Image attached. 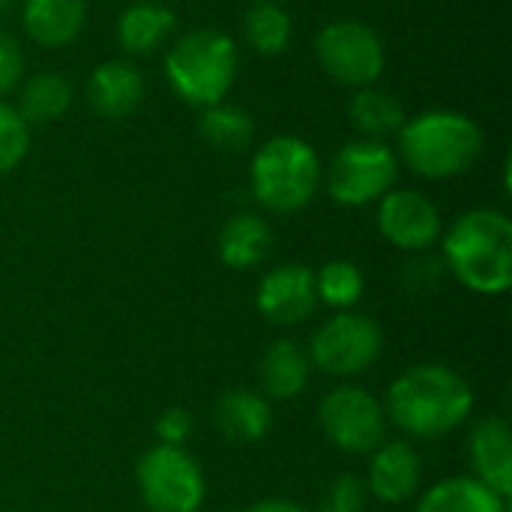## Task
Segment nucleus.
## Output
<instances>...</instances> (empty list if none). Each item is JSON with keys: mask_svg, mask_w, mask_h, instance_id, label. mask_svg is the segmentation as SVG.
Segmentation results:
<instances>
[{"mask_svg": "<svg viewBox=\"0 0 512 512\" xmlns=\"http://www.w3.org/2000/svg\"><path fill=\"white\" fill-rule=\"evenodd\" d=\"M255 201L279 216L303 210L321 189V159L315 147L297 135L264 141L249 165Z\"/></svg>", "mask_w": 512, "mask_h": 512, "instance_id": "obj_5", "label": "nucleus"}, {"mask_svg": "<svg viewBox=\"0 0 512 512\" xmlns=\"http://www.w3.org/2000/svg\"><path fill=\"white\" fill-rule=\"evenodd\" d=\"M9 3H12V0H0V12H3V9H6Z\"/></svg>", "mask_w": 512, "mask_h": 512, "instance_id": "obj_32", "label": "nucleus"}, {"mask_svg": "<svg viewBox=\"0 0 512 512\" xmlns=\"http://www.w3.org/2000/svg\"><path fill=\"white\" fill-rule=\"evenodd\" d=\"M387 420L411 438L456 432L474 411V390L444 363H420L393 378L384 396Z\"/></svg>", "mask_w": 512, "mask_h": 512, "instance_id": "obj_1", "label": "nucleus"}, {"mask_svg": "<svg viewBox=\"0 0 512 512\" xmlns=\"http://www.w3.org/2000/svg\"><path fill=\"white\" fill-rule=\"evenodd\" d=\"M30 153V126L15 105L0 99V177L15 171Z\"/></svg>", "mask_w": 512, "mask_h": 512, "instance_id": "obj_27", "label": "nucleus"}, {"mask_svg": "<svg viewBox=\"0 0 512 512\" xmlns=\"http://www.w3.org/2000/svg\"><path fill=\"white\" fill-rule=\"evenodd\" d=\"M135 483L150 512H198L207 498V480L195 456L171 444H153L141 453Z\"/></svg>", "mask_w": 512, "mask_h": 512, "instance_id": "obj_6", "label": "nucleus"}, {"mask_svg": "<svg viewBox=\"0 0 512 512\" xmlns=\"http://www.w3.org/2000/svg\"><path fill=\"white\" fill-rule=\"evenodd\" d=\"M258 312L276 327H297L318 309L315 270L306 264H279L273 267L255 294Z\"/></svg>", "mask_w": 512, "mask_h": 512, "instance_id": "obj_12", "label": "nucleus"}, {"mask_svg": "<svg viewBox=\"0 0 512 512\" xmlns=\"http://www.w3.org/2000/svg\"><path fill=\"white\" fill-rule=\"evenodd\" d=\"M384 351V333L375 318L360 312H336L309 339V363L330 378H357L369 372Z\"/></svg>", "mask_w": 512, "mask_h": 512, "instance_id": "obj_7", "label": "nucleus"}, {"mask_svg": "<svg viewBox=\"0 0 512 512\" xmlns=\"http://www.w3.org/2000/svg\"><path fill=\"white\" fill-rule=\"evenodd\" d=\"M399 177V156L387 141H351L327 165L324 183L336 204L366 207L381 201Z\"/></svg>", "mask_w": 512, "mask_h": 512, "instance_id": "obj_8", "label": "nucleus"}, {"mask_svg": "<svg viewBox=\"0 0 512 512\" xmlns=\"http://www.w3.org/2000/svg\"><path fill=\"white\" fill-rule=\"evenodd\" d=\"M21 24L36 45L66 48L87 24V0H24Z\"/></svg>", "mask_w": 512, "mask_h": 512, "instance_id": "obj_17", "label": "nucleus"}, {"mask_svg": "<svg viewBox=\"0 0 512 512\" xmlns=\"http://www.w3.org/2000/svg\"><path fill=\"white\" fill-rule=\"evenodd\" d=\"M315 291H318V303L336 309V312H348L360 303L363 291H366V279L363 270L354 261H327L321 270H315Z\"/></svg>", "mask_w": 512, "mask_h": 512, "instance_id": "obj_26", "label": "nucleus"}, {"mask_svg": "<svg viewBox=\"0 0 512 512\" xmlns=\"http://www.w3.org/2000/svg\"><path fill=\"white\" fill-rule=\"evenodd\" d=\"M75 90L72 81L60 72H33L18 84V114L27 120V126L54 123L72 108Z\"/></svg>", "mask_w": 512, "mask_h": 512, "instance_id": "obj_22", "label": "nucleus"}, {"mask_svg": "<svg viewBox=\"0 0 512 512\" xmlns=\"http://www.w3.org/2000/svg\"><path fill=\"white\" fill-rule=\"evenodd\" d=\"M444 264L474 294H504L512 285V222L507 213L477 207L444 234Z\"/></svg>", "mask_w": 512, "mask_h": 512, "instance_id": "obj_2", "label": "nucleus"}, {"mask_svg": "<svg viewBox=\"0 0 512 512\" xmlns=\"http://www.w3.org/2000/svg\"><path fill=\"white\" fill-rule=\"evenodd\" d=\"M144 99V75L132 60H105L87 78V102L102 120L129 117Z\"/></svg>", "mask_w": 512, "mask_h": 512, "instance_id": "obj_15", "label": "nucleus"}, {"mask_svg": "<svg viewBox=\"0 0 512 512\" xmlns=\"http://www.w3.org/2000/svg\"><path fill=\"white\" fill-rule=\"evenodd\" d=\"M348 117H351V126L360 132V138H366V141H387V138L399 135V129L408 120L405 105L396 99V93L381 90L375 84L360 87L351 96Z\"/></svg>", "mask_w": 512, "mask_h": 512, "instance_id": "obj_21", "label": "nucleus"}, {"mask_svg": "<svg viewBox=\"0 0 512 512\" xmlns=\"http://www.w3.org/2000/svg\"><path fill=\"white\" fill-rule=\"evenodd\" d=\"M378 231L402 252L432 249L444 234L438 204L417 189H390L378 201Z\"/></svg>", "mask_w": 512, "mask_h": 512, "instance_id": "obj_11", "label": "nucleus"}, {"mask_svg": "<svg viewBox=\"0 0 512 512\" xmlns=\"http://www.w3.org/2000/svg\"><path fill=\"white\" fill-rule=\"evenodd\" d=\"M270 249H273V231L267 219L258 213H234L216 237L219 261L231 270L258 267L270 255Z\"/></svg>", "mask_w": 512, "mask_h": 512, "instance_id": "obj_20", "label": "nucleus"}, {"mask_svg": "<svg viewBox=\"0 0 512 512\" xmlns=\"http://www.w3.org/2000/svg\"><path fill=\"white\" fill-rule=\"evenodd\" d=\"M294 24L279 0H255L243 15V39L252 51L264 57H276L291 45Z\"/></svg>", "mask_w": 512, "mask_h": 512, "instance_id": "obj_24", "label": "nucleus"}, {"mask_svg": "<svg viewBox=\"0 0 512 512\" xmlns=\"http://www.w3.org/2000/svg\"><path fill=\"white\" fill-rule=\"evenodd\" d=\"M192 429H195V417L186 408H168L156 420V438H159V444L183 447V441L192 435Z\"/></svg>", "mask_w": 512, "mask_h": 512, "instance_id": "obj_30", "label": "nucleus"}, {"mask_svg": "<svg viewBox=\"0 0 512 512\" xmlns=\"http://www.w3.org/2000/svg\"><path fill=\"white\" fill-rule=\"evenodd\" d=\"M366 489L381 504H405L417 495L423 480V462L414 444L408 441H384L369 453Z\"/></svg>", "mask_w": 512, "mask_h": 512, "instance_id": "obj_13", "label": "nucleus"}, {"mask_svg": "<svg viewBox=\"0 0 512 512\" xmlns=\"http://www.w3.org/2000/svg\"><path fill=\"white\" fill-rule=\"evenodd\" d=\"M243 512H309L303 504L297 501H288V498H264L258 504H252L249 510Z\"/></svg>", "mask_w": 512, "mask_h": 512, "instance_id": "obj_31", "label": "nucleus"}, {"mask_svg": "<svg viewBox=\"0 0 512 512\" xmlns=\"http://www.w3.org/2000/svg\"><path fill=\"white\" fill-rule=\"evenodd\" d=\"M414 512H507V498L477 477H447L420 495Z\"/></svg>", "mask_w": 512, "mask_h": 512, "instance_id": "obj_23", "label": "nucleus"}, {"mask_svg": "<svg viewBox=\"0 0 512 512\" xmlns=\"http://www.w3.org/2000/svg\"><path fill=\"white\" fill-rule=\"evenodd\" d=\"M468 459L483 486L498 492L501 498L512 495V432L504 417H483L471 426L468 435Z\"/></svg>", "mask_w": 512, "mask_h": 512, "instance_id": "obj_14", "label": "nucleus"}, {"mask_svg": "<svg viewBox=\"0 0 512 512\" xmlns=\"http://www.w3.org/2000/svg\"><path fill=\"white\" fill-rule=\"evenodd\" d=\"M213 429L231 444H255L273 426L270 399L255 390H228L213 405Z\"/></svg>", "mask_w": 512, "mask_h": 512, "instance_id": "obj_18", "label": "nucleus"}, {"mask_svg": "<svg viewBox=\"0 0 512 512\" xmlns=\"http://www.w3.org/2000/svg\"><path fill=\"white\" fill-rule=\"evenodd\" d=\"M309 375H312L309 354L294 339H279V342L267 345V351L261 354L258 384H261L264 399L288 402V399L300 396L309 384Z\"/></svg>", "mask_w": 512, "mask_h": 512, "instance_id": "obj_19", "label": "nucleus"}, {"mask_svg": "<svg viewBox=\"0 0 512 512\" xmlns=\"http://www.w3.org/2000/svg\"><path fill=\"white\" fill-rule=\"evenodd\" d=\"M237 66V42L213 27L183 33L165 54V78L171 90L195 108L225 102V93L237 78Z\"/></svg>", "mask_w": 512, "mask_h": 512, "instance_id": "obj_4", "label": "nucleus"}, {"mask_svg": "<svg viewBox=\"0 0 512 512\" xmlns=\"http://www.w3.org/2000/svg\"><path fill=\"white\" fill-rule=\"evenodd\" d=\"M399 159L426 180L465 174L483 153V129L462 111L432 108L399 129Z\"/></svg>", "mask_w": 512, "mask_h": 512, "instance_id": "obj_3", "label": "nucleus"}, {"mask_svg": "<svg viewBox=\"0 0 512 512\" xmlns=\"http://www.w3.org/2000/svg\"><path fill=\"white\" fill-rule=\"evenodd\" d=\"M318 426L336 450L348 456H369L387 441L390 420L381 399H375L363 387L345 384L321 399Z\"/></svg>", "mask_w": 512, "mask_h": 512, "instance_id": "obj_10", "label": "nucleus"}, {"mask_svg": "<svg viewBox=\"0 0 512 512\" xmlns=\"http://www.w3.org/2000/svg\"><path fill=\"white\" fill-rule=\"evenodd\" d=\"M198 132L201 138L222 153H243L252 138H255V123L249 117V111H243L240 105L231 102H216L201 108V120H198Z\"/></svg>", "mask_w": 512, "mask_h": 512, "instance_id": "obj_25", "label": "nucleus"}, {"mask_svg": "<svg viewBox=\"0 0 512 512\" xmlns=\"http://www.w3.org/2000/svg\"><path fill=\"white\" fill-rule=\"evenodd\" d=\"M177 30V15L159 0L129 3L117 18V45L129 57H150L171 42Z\"/></svg>", "mask_w": 512, "mask_h": 512, "instance_id": "obj_16", "label": "nucleus"}, {"mask_svg": "<svg viewBox=\"0 0 512 512\" xmlns=\"http://www.w3.org/2000/svg\"><path fill=\"white\" fill-rule=\"evenodd\" d=\"M315 57L336 84L354 90L372 87L387 66L381 36L357 18H336L324 24L315 36Z\"/></svg>", "mask_w": 512, "mask_h": 512, "instance_id": "obj_9", "label": "nucleus"}, {"mask_svg": "<svg viewBox=\"0 0 512 512\" xmlns=\"http://www.w3.org/2000/svg\"><path fill=\"white\" fill-rule=\"evenodd\" d=\"M24 81V51L18 39L0 30V96H9Z\"/></svg>", "mask_w": 512, "mask_h": 512, "instance_id": "obj_29", "label": "nucleus"}, {"mask_svg": "<svg viewBox=\"0 0 512 512\" xmlns=\"http://www.w3.org/2000/svg\"><path fill=\"white\" fill-rule=\"evenodd\" d=\"M369 504L366 480L357 474H339L321 495L318 512H363Z\"/></svg>", "mask_w": 512, "mask_h": 512, "instance_id": "obj_28", "label": "nucleus"}]
</instances>
